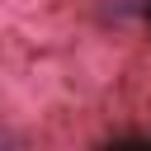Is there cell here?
<instances>
[{
  "label": "cell",
  "mask_w": 151,
  "mask_h": 151,
  "mask_svg": "<svg viewBox=\"0 0 151 151\" xmlns=\"http://www.w3.org/2000/svg\"><path fill=\"white\" fill-rule=\"evenodd\" d=\"M146 19H151V9H146Z\"/></svg>",
  "instance_id": "1"
}]
</instances>
